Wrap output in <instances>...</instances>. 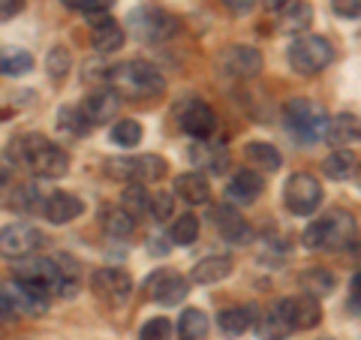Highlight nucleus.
Wrapping results in <instances>:
<instances>
[{"label": "nucleus", "mask_w": 361, "mask_h": 340, "mask_svg": "<svg viewBox=\"0 0 361 340\" xmlns=\"http://www.w3.org/2000/svg\"><path fill=\"white\" fill-rule=\"evenodd\" d=\"M127 28L139 42L160 45L166 40H172L175 33L180 30V21L172 13H166V9L139 6V9H133V13L127 16Z\"/></svg>", "instance_id": "nucleus-6"}, {"label": "nucleus", "mask_w": 361, "mask_h": 340, "mask_svg": "<svg viewBox=\"0 0 361 340\" xmlns=\"http://www.w3.org/2000/svg\"><path fill=\"white\" fill-rule=\"evenodd\" d=\"M63 4L85 16H99V13H109V9L115 6V0H63Z\"/></svg>", "instance_id": "nucleus-43"}, {"label": "nucleus", "mask_w": 361, "mask_h": 340, "mask_svg": "<svg viewBox=\"0 0 361 340\" xmlns=\"http://www.w3.org/2000/svg\"><path fill=\"white\" fill-rule=\"evenodd\" d=\"M123 40H127V33H123V28L118 25V21H111V18H103V21H97L94 33H90V42H94V49H97L99 54H111V51H121Z\"/></svg>", "instance_id": "nucleus-26"}, {"label": "nucleus", "mask_w": 361, "mask_h": 340, "mask_svg": "<svg viewBox=\"0 0 361 340\" xmlns=\"http://www.w3.org/2000/svg\"><path fill=\"white\" fill-rule=\"evenodd\" d=\"M283 202H286L289 214H295V217H310L322 202V184L307 172L289 175L286 184H283Z\"/></svg>", "instance_id": "nucleus-10"}, {"label": "nucleus", "mask_w": 361, "mask_h": 340, "mask_svg": "<svg viewBox=\"0 0 361 340\" xmlns=\"http://www.w3.org/2000/svg\"><path fill=\"white\" fill-rule=\"evenodd\" d=\"M73 70V54L63 49V45H51L49 54H45V73H49L51 82H63Z\"/></svg>", "instance_id": "nucleus-35"}, {"label": "nucleus", "mask_w": 361, "mask_h": 340, "mask_svg": "<svg viewBox=\"0 0 361 340\" xmlns=\"http://www.w3.org/2000/svg\"><path fill=\"white\" fill-rule=\"evenodd\" d=\"M9 181H13V175H9V169L0 163V193H4L6 187H9Z\"/></svg>", "instance_id": "nucleus-50"}, {"label": "nucleus", "mask_w": 361, "mask_h": 340, "mask_svg": "<svg viewBox=\"0 0 361 340\" xmlns=\"http://www.w3.org/2000/svg\"><path fill=\"white\" fill-rule=\"evenodd\" d=\"M277 308H280V313L286 316V322L295 328V332H310V328H316V325H319V320H322L319 298L307 296V292H301V296H289V298H280Z\"/></svg>", "instance_id": "nucleus-15"}, {"label": "nucleus", "mask_w": 361, "mask_h": 340, "mask_svg": "<svg viewBox=\"0 0 361 340\" xmlns=\"http://www.w3.org/2000/svg\"><path fill=\"white\" fill-rule=\"evenodd\" d=\"M45 310H49V296L16 277L0 283V316H39Z\"/></svg>", "instance_id": "nucleus-9"}, {"label": "nucleus", "mask_w": 361, "mask_h": 340, "mask_svg": "<svg viewBox=\"0 0 361 340\" xmlns=\"http://www.w3.org/2000/svg\"><path fill=\"white\" fill-rule=\"evenodd\" d=\"M106 78H109V87L121 94V99H151L166 90L163 73L148 61H123L118 66H111Z\"/></svg>", "instance_id": "nucleus-3"}, {"label": "nucleus", "mask_w": 361, "mask_h": 340, "mask_svg": "<svg viewBox=\"0 0 361 340\" xmlns=\"http://www.w3.org/2000/svg\"><path fill=\"white\" fill-rule=\"evenodd\" d=\"M355 241V217L343 208H331L325 211L319 220H313L301 235V244L307 250H343V247H353Z\"/></svg>", "instance_id": "nucleus-4"}, {"label": "nucleus", "mask_w": 361, "mask_h": 340, "mask_svg": "<svg viewBox=\"0 0 361 340\" xmlns=\"http://www.w3.org/2000/svg\"><path fill=\"white\" fill-rule=\"evenodd\" d=\"M175 193L184 202H190V205H205L208 196H211V187H208V181L205 175H199V172H187V175H180L175 181Z\"/></svg>", "instance_id": "nucleus-27"}, {"label": "nucleus", "mask_w": 361, "mask_h": 340, "mask_svg": "<svg viewBox=\"0 0 361 340\" xmlns=\"http://www.w3.org/2000/svg\"><path fill=\"white\" fill-rule=\"evenodd\" d=\"M6 160L39 178H63L70 172V154L49 142L42 133H21L6 145Z\"/></svg>", "instance_id": "nucleus-1"}, {"label": "nucleus", "mask_w": 361, "mask_h": 340, "mask_svg": "<svg viewBox=\"0 0 361 340\" xmlns=\"http://www.w3.org/2000/svg\"><path fill=\"white\" fill-rule=\"evenodd\" d=\"M217 70L229 78H253L262 73V54L253 45H229L217 54Z\"/></svg>", "instance_id": "nucleus-14"}, {"label": "nucleus", "mask_w": 361, "mask_h": 340, "mask_svg": "<svg viewBox=\"0 0 361 340\" xmlns=\"http://www.w3.org/2000/svg\"><path fill=\"white\" fill-rule=\"evenodd\" d=\"M331 9L341 18H361V0H331Z\"/></svg>", "instance_id": "nucleus-44"}, {"label": "nucleus", "mask_w": 361, "mask_h": 340, "mask_svg": "<svg viewBox=\"0 0 361 340\" xmlns=\"http://www.w3.org/2000/svg\"><path fill=\"white\" fill-rule=\"evenodd\" d=\"M180 130L187 135H193V139H208V135L217 130V115H214V109L205 99L190 97L184 109H180Z\"/></svg>", "instance_id": "nucleus-16"}, {"label": "nucleus", "mask_w": 361, "mask_h": 340, "mask_svg": "<svg viewBox=\"0 0 361 340\" xmlns=\"http://www.w3.org/2000/svg\"><path fill=\"white\" fill-rule=\"evenodd\" d=\"M148 244H151V253H160V256H163V253H169V247H166V241H163L160 235H157V238H151Z\"/></svg>", "instance_id": "nucleus-49"}, {"label": "nucleus", "mask_w": 361, "mask_h": 340, "mask_svg": "<svg viewBox=\"0 0 361 340\" xmlns=\"http://www.w3.org/2000/svg\"><path fill=\"white\" fill-rule=\"evenodd\" d=\"M145 292H148L151 301L163 304V308H175L190 296V280L180 277L172 268H160L145 280Z\"/></svg>", "instance_id": "nucleus-13"}, {"label": "nucleus", "mask_w": 361, "mask_h": 340, "mask_svg": "<svg viewBox=\"0 0 361 340\" xmlns=\"http://www.w3.org/2000/svg\"><path fill=\"white\" fill-rule=\"evenodd\" d=\"M353 253H355V256L361 259V235H358V238H355V241H353Z\"/></svg>", "instance_id": "nucleus-51"}, {"label": "nucleus", "mask_w": 361, "mask_h": 340, "mask_svg": "<svg viewBox=\"0 0 361 340\" xmlns=\"http://www.w3.org/2000/svg\"><path fill=\"white\" fill-rule=\"evenodd\" d=\"M106 175L115 181H127V184H148V181H160L169 172L166 157L157 154H135V157H111L106 160Z\"/></svg>", "instance_id": "nucleus-7"}, {"label": "nucleus", "mask_w": 361, "mask_h": 340, "mask_svg": "<svg viewBox=\"0 0 361 340\" xmlns=\"http://www.w3.org/2000/svg\"><path fill=\"white\" fill-rule=\"evenodd\" d=\"M349 310L361 313V271L353 277V286H349Z\"/></svg>", "instance_id": "nucleus-46"}, {"label": "nucleus", "mask_w": 361, "mask_h": 340, "mask_svg": "<svg viewBox=\"0 0 361 340\" xmlns=\"http://www.w3.org/2000/svg\"><path fill=\"white\" fill-rule=\"evenodd\" d=\"M256 322H259V308H253V304H238V308H226L217 313L220 332L229 334V337L244 334L250 325L256 328Z\"/></svg>", "instance_id": "nucleus-21"}, {"label": "nucleus", "mask_w": 361, "mask_h": 340, "mask_svg": "<svg viewBox=\"0 0 361 340\" xmlns=\"http://www.w3.org/2000/svg\"><path fill=\"white\" fill-rule=\"evenodd\" d=\"M283 118H286V127L295 133V139L307 142V145L325 139V130H329V115H325V109L307 97H292L283 106Z\"/></svg>", "instance_id": "nucleus-5"}, {"label": "nucleus", "mask_w": 361, "mask_h": 340, "mask_svg": "<svg viewBox=\"0 0 361 340\" xmlns=\"http://www.w3.org/2000/svg\"><path fill=\"white\" fill-rule=\"evenodd\" d=\"M9 205H13L16 211H21V214H42V208H45V199H42V193H39V187H33V184H21V187H16L13 190V199H9Z\"/></svg>", "instance_id": "nucleus-34"}, {"label": "nucleus", "mask_w": 361, "mask_h": 340, "mask_svg": "<svg viewBox=\"0 0 361 340\" xmlns=\"http://www.w3.org/2000/svg\"><path fill=\"white\" fill-rule=\"evenodd\" d=\"M325 142L331 145L334 151H343L349 145L361 142V123L355 115H337L329 121V130H325Z\"/></svg>", "instance_id": "nucleus-22"}, {"label": "nucleus", "mask_w": 361, "mask_h": 340, "mask_svg": "<svg viewBox=\"0 0 361 340\" xmlns=\"http://www.w3.org/2000/svg\"><path fill=\"white\" fill-rule=\"evenodd\" d=\"M58 127H63L66 133H73V135H85V133L90 130V121L85 118L82 109L63 106V109L58 111Z\"/></svg>", "instance_id": "nucleus-40"}, {"label": "nucleus", "mask_w": 361, "mask_h": 340, "mask_svg": "<svg viewBox=\"0 0 361 340\" xmlns=\"http://www.w3.org/2000/svg\"><path fill=\"white\" fill-rule=\"evenodd\" d=\"M262 190H265L262 175L253 172V169H241L226 184V202H232V205H253L262 196Z\"/></svg>", "instance_id": "nucleus-17"}, {"label": "nucleus", "mask_w": 361, "mask_h": 340, "mask_svg": "<svg viewBox=\"0 0 361 340\" xmlns=\"http://www.w3.org/2000/svg\"><path fill=\"white\" fill-rule=\"evenodd\" d=\"M229 9H235V13H247V9H253L256 0H223Z\"/></svg>", "instance_id": "nucleus-48"}, {"label": "nucleus", "mask_w": 361, "mask_h": 340, "mask_svg": "<svg viewBox=\"0 0 361 340\" xmlns=\"http://www.w3.org/2000/svg\"><path fill=\"white\" fill-rule=\"evenodd\" d=\"M214 226H217L223 241H229V244H250L253 241V229L244 223V217L238 211L229 208V202L220 208H214Z\"/></svg>", "instance_id": "nucleus-19"}, {"label": "nucleus", "mask_w": 361, "mask_h": 340, "mask_svg": "<svg viewBox=\"0 0 361 340\" xmlns=\"http://www.w3.org/2000/svg\"><path fill=\"white\" fill-rule=\"evenodd\" d=\"M208 328H211V322L205 313L199 308H187L178 320V337L180 340H208Z\"/></svg>", "instance_id": "nucleus-30"}, {"label": "nucleus", "mask_w": 361, "mask_h": 340, "mask_svg": "<svg viewBox=\"0 0 361 340\" xmlns=\"http://www.w3.org/2000/svg\"><path fill=\"white\" fill-rule=\"evenodd\" d=\"M82 211H85L82 199L73 196V193H51V196L45 199L42 217L49 223H54V226H63V223H73Z\"/></svg>", "instance_id": "nucleus-20"}, {"label": "nucleus", "mask_w": 361, "mask_h": 340, "mask_svg": "<svg viewBox=\"0 0 361 340\" xmlns=\"http://www.w3.org/2000/svg\"><path fill=\"white\" fill-rule=\"evenodd\" d=\"M139 340H172V322L166 316H157V320L145 322L139 332Z\"/></svg>", "instance_id": "nucleus-41"}, {"label": "nucleus", "mask_w": 361, "mask_h": 340, "mask_svg": "<svg viewBox=\"0 0 361 340\" xmlns=\"http://www.w3.org/2000/svg\"><path fill=\"white\" fill-rule=\"evenodd\" d=\"M111 142L121 145V148H135V145L142 142V123L139 121H118L115 127H111Z\"/></svg>", "instance_id": "nucleus-39"}, {"label": "nucleus", "mask_w": 361, "mask_h": 340, "mask_svg": "<svg viewBox=\"0 0 361 340\" xmlns=\"http://www.w3.org/2000/svg\"><path fill=\"white\" fill-rule=\"evenodd\" d=\"M172 211H175V196L172 193H154V199H151V214H154V220H169L172 217Z\"/></svg>", "instance_id": "nucleus-42"}, {"label": "nucleus", "mask_w": 361, "mask_h": 340, "mask_svg": "<svg viewBox=\"0 0 361 340\" xmlns=\"http://www.w3.org/2000/svg\"><path fill=\"white\" fill-rule=\"evenodd\" d=\"M118 109H121V94L111 90L109 85L90 90V94L85 97V103H82V111H85V118L90 123H109L118 115Z\"/></svg>", "instance_id": "nucleus-18"}, {"label": "nucleus", "mask_w": 361, "mask_h": 340, "mask_svg": "<svg viewBox=\"0 0 361 340\" xmlns=\"http://www.w3.org/2000/svg\"><path fill=\"white\" fill-rule=\"evenodd\" d=\"M151 199H154V193H148L145 184H127L121 193V208L133 214V217H142V214L151 211Z\"/></svg>", "instance_id": "nucleus-31"}, {"label": "nucleus", "mask_w": 361, "mask_h": 340, "mask_svg": "<svg viewBox=\"0 0 361 340\" xmlns=\"http://www.w3.org/2000/svg\"><path fill=\"white\" fill-rule=\"evenodd\" d=\"M33 70V58L25 49H6L0 51V75H25Z\"/></svg>", "instance_id": "nucleus-36"}, {"label": "nucleus", "mask_w": 361, "mask_h": 340, "mask_svg": "<svg viewBox=\"0 0 361 340\" xmlns=\"http://www.w3.org/2000/svg\"><path fill=\"white\" fill-rule=\"evenodd\" d=\"M244 157L253 169H259V172H277V169L283 166V154H280L271 142H247Z\"/></svg>", "instance_id": "nucleus-25"}, {"label": "nucleus", "mask_w": 361, "mask_h": 340, "mask_svg": "<svg viewBox=\"0 0 361 340\" xmlns=\"http://www.w3.org/2000/svg\"><path fill=\"white\" fill-rule=\"evenodd\" d=\"M45 244V235L33 223H9L0 226V256L4 259H27Z\"/></svg>", "instance_id": "nucleus-11"}, {"label": "nucleus", "mask_w": 361, "mask_h": 340, "mask_svg": "<svg viewBox=\"0 0 361 340\" xmlns=\"http://www.w3.org/2000/svg\"><path fill=\"white\" fill-rule=\"evenodd\" d=\"M355 169H358V157H355L353 148L331 151L329 157H325V163H322L325 178H331V181H346V178H353Z\"/></svg>", "instance_id": "nucleus-28"}, {"label": "nucleus", "mask_w": 361, "mask_h": 340, "mask_svg": "<svg viewBox=\"0 0 361 340\" xmlns=\"http://www.w3.org/2000/svg\"><path fill=\"white\" fill-rule=\"evenodd\" d=\"M229 274H232L229 256H205V259H199L193 271H190V280L199 283V286H211V283H220Z\"/></svg>", "instance_id": "nucleus-23"}, {"label": "nucleus", "mask_w": 361, "mask_h": 340, "mask_svg": "<svg viewBox=\"0 0 361 340\" xmlns=\"http://www.w3.org/2000/svg\"><path fill=\"white\" fill-rule=\"evenodd\" d=\"M292 4H295V0H262V6L268 9V13H274V16H283Z\"/></svg>", "instance_id": "nucleus-47"}, {"label": "nucleus", "mask_w": 361, "mask_h": 340, "mask_svg": "<svg viewBox=\"0 0 361 340\" xmlns=\"http://www.w3.org/2000/svg\"><path fill=\"white\" fill-rule=\"evenodd\" d=\"M90 292L99 301H106L109 308H121L133 296V277L121 268H97L90 274Z\"/></svg>", "instance_id": "nucleus-12"}, {"label": "nucleus", "mask_w": 361, "mask_h": 340, "mask_svg": "<svg viewBox=\"0 0 361 340\" xmlns=\"http://www.w3.org/2000/svg\"><path fill=\"white\" fill-rule=\"evenodd\" d=\"M25 4H27V0H0V21L18 16L21 9H25Z\"/></svg>", "instance_id": "nucleus-45"}, {"label": "nucleus", "mask_w": 361, "mask_h": 340, "mask_svg": "<svg viewBox=\"0 0 361 340\" xmlns=\"http://www.w3.org/2000/svg\"><path fill=\"white\" fill-rule=\"evenodd\" d=\"M193 160L199 166H208L211 172H220V169H226V163H229V154H226L223 145H205V142H199V145H193Z\"/></svg>", "instance_id": "nucleus-37"}, {"label": "nucleus", "mask_w": 361, "mask_h": 340, "mask_svg": "<svg viewBox=\"0 0 361 340\" xmlns=\"http://www.w3.org/2000/svg\"><path fill=\"white\" fill-rule=\"evenodd\" d=\"M310 21H313V6L307 4V0H295L283 16H280V30H286V33H304L310 28Z\"/></svg>", "instance_id": "nucleus-32"}, {"label": "nucleus", "mask_w": 361, "mask_h": 340, "mask_svg": "<svg viewBox=\"0 0 361 340\" xmlns=\"http://www.w3.org/2000/svg\"><path fill=\"white\" fill-rule=\"evenodd\" d=\"M301 289L307 292V296H313V298H325V296H331L334 292V286H337V274L334 271H329V268H307L301 274Z\"/></svg>", "instance_id": "nucleus-29"}, {"label": "nucleus", "mask_w": 361, "mask_h": 340, "mask_svg": "<svg viewBox=\"0 0 361 340\" xmlns=\"http://www.w3.org/2000/svg\"><path fill=\"white\" fill-rule=\"evenodd\" d=\"M103 229L111 238H130L135 232V217L123 208H106L103 211Z\"/></svg>", "instance_id": "nucleus-33"}, {"label": "nucleus", "mask_w": 361, "mask_h": 340, "mask_svg": "<svg viewBox=\"0 0 361 340\" xmlns=\"http://www.w3.org/2000/svg\"><path fill=\"white\" fill-rule=\"evenodd\" d=\"M295 328H292L289 322H286V316L280 313V308H277V301H271L268 304V310L265 313H259V322H256V334H259V340H286Z\"/></svg>", "instance_id": "nucleus-24"}, {"label": "nucleus", "mask_w": 361, "mask_h": 340, "mask_svg": "<svg viewBox=\"0 0 361 340\" xmlns=\"http://www.w3.org/2000/svg\"><path fill=\"white\" fill-rule=\"evenodd\" d=\"M172 241L178 247H190V244H196V238H199V217L196 214H180V217L172 223Z\"/></svg>", "instance_id": "nucleus-38"}, {"label": "nucleus", "mask_w": 361, "mask_h": 340, "mask_svg": "<svg viewBox=\"0 0 361 340\" xmlns=\"http://www.w3.org/2000/svg\"><path fill=\"white\" fill-rule=\"evenodd\" d=\"M16 280L27 283L30 289L42 292V296H63L73 298L78 292V280L73 268H63L61 259H49V256H27L18 259L16 265Z\"/></svg>", "instance_id": "nucleus-2"}, {"label": "nucleus", "mask_w": 361, "mask_h": 340, "mask_svg": "<svg viewBox=\"0 0 361 340\" xmlns=\"http://www.w3.org/2000/svg\"><path fill=\"white\" fill-rule=\"evenodd\" d=\"M289 66L301 75H316L334 61V45L325 37L316 33H301L298 40H292L289 45Z\"/></svg>", "instance_id": "nucleus-8"}]
</instances>
